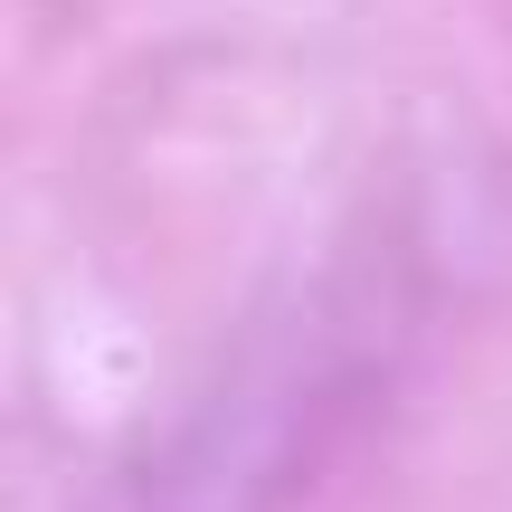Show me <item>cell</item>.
<instances>
[]
</instances>
